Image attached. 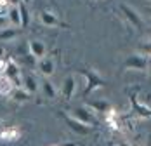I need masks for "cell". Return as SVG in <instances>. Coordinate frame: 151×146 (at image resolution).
<instances>
[{"instance_id": "1", "label": "cell", "mask_w": 151, "mask_h": 146, "mask_svg": "<svg viewBox=\"0 0 151 146\" xmlns=\"http://www.w3.org/2000/svg\"><path fill=\"white\" fill-rule=\"evenodd\" d=\"M80 73L85 77V80H87V85L83 89V98H89V94L94 92V90H97V89H103L106 87V82L104 78L99 75V73L96 72V70H80Z\"/></svg>"}, {"instance_id": "2", "label": "cell", "mask_w": 151, "mask_h": 146, "mask_svg": "<svg viewBox=\"0 0 151 146\" xmlns=\"http://www.w3.org/2000/svg\"><path fill=\"white\" fill-rule=\"evenodd\" d=\"M2 75L5 78H9L14 84V87H23V73H21V68L17 66L16 61H11L9 59L4 64V68H2Z\"/></svg>"}, {"instance_id": "3", "label": "cell", "mask_w": 151, "mask_h": 146, "mask_svg": "<svg viewBox=\"0 0 151 146\" xmlns=\"http://www.w3.org/2000/svg\"><path fill=\"white\" fill-rule=\"evenodd\" d=\"M150 66V59L144 56L142 52L139 54H129L127 59L123 61V68L125 70H137V72H144Z\"/></svg>"}, {"instance_id": "4", "label": "cell", "mask_w": 151, "mask_h": 146, "mask_svg": "<svg viewBox=\"0 0 151 146\" xmlns=\"http://www.w3.org/2000/svg\"><path fill=\"white\" fill-rule=\"evenodd\" d=\"M59 117L66 122V125H68L73 132L80 134V136H87V134H91V131H92L91 125H85V124L78 122L76 118H73L71 115H66V113H63V111H59Z\"/></svg>"}, {"instance_id": "5", "label": "cell", "mask_w": 151, "mask_h": 146, "mask_svg": "<svg viewBox=\"0 0 151 146\" xmlns=\"http://www.w3.org/2000/svg\"><path fill=\"white\" fill-rule=\"evenodd\" d=\"M120 11H122V14H123V17H125L134 28H137V30L142 28V19H141V16L136 12V9H132V7L127 5V4H120Z\"/></svg>"}, {"instance_id": "6", "label": "cell", "mask_w": 151, "mask_h": 146, "mask_svg": "<svg viewBox=\"0 0 151 146\" xmlns=\"http://www.w3.org/2000/svg\"><path fill=\"white\" fill-rule=\"evenodd\" d=\"M130 106H132V111L136 113L137 117L151 118V108L146 106V104H142V103H139V99H137V89H136V92H130Z\"/></svg>"}, {"instance_id": "7", "label": "cell", "mask_w": 151, "mask_h": 146, "mask_svg": "<svg viewBox=\"0 0 151 146\" xmlns=\"http://www.w3.org/2000/svg\"><path fill=\"white\" fill-rule=\"evenodd\" d=\"M70 115H71L73 118H76L78 122L85 124V125H91V124H94V122H96L87 106H78V108H75V110H73Z\"/></svg>"}, {"instance_id": "8", "label": "cell", "mask_w": 151, "mask_h": 146, "mask_svg": "<svg viewBox=\"0 0 151 146\" xmlns=\"http://www.w3.org/2000/svg\"><path fill=\"white\" fill-rule=\"evenodd\" d=\"M21 134L23 131L19 129V127H4L2 131H0V141H5V143H9V141H17V139H21Z\"/></svg>"}, {"instance_id": "9", "label": "cell", "mask_w": 151, "mask_h": 146, "mask_svg": "<svg viewBox=\"0 0 151 146\" xmlns=\"http://www.w3.org/2000/svg\"><path fill=\"white\" fill-rule=\"evenodd\" d=\"M28 49H30L31 56H33V58H37L38 61L45 58L47 47H45L44 42H40V40H30V42H28Z\"/></svg>"}, {"instance_id": "10", "label": "cell", "mask_w": 151, "mask_h": 146, "mask_svg": "<svg viewBox=\"0 0 151 146\" xmlns=\"http://www.w3.org/2000/svg\"><path fill=\"white\" fill-rule=\"evenodd\" d=\"M75 89H76V82H75V77L73 75H68L64 80H63V98L66 101H70L75 94Z\"/></svg>"}, {"instance_id": "11", "label": "cell", "mask_w": 151, "mask_h": 146, "mask_svg": "<svg viewBox=\"0 0 151 146\" xmlns=\"http://www.w3.org/2000/svg\"><path fill=\"white\" fill-rule=\"evenodd\" d=\"M87 106H91L97 113H109L111 111V104L106 99H87Z\"/></svg>"}, {"instance_id": "12", "label": "cell", "mask_w": 151, "mask_h": 146, "mask_svg": "<svg viewBox=\"0 0 151 146\" xmlns=\"http://www.w3.org/2000/svg\"><path fill=\"white\" fill-rule=\"evenodd\" d=\"M37 68L40 70V73H42L44 77H50V75L54 73V59L45 56L44 59H40V61L37 63Z\"/></svg>"}, {"instance_id": "13", "label": "cell", "mask_w": 151, "mask_h": 146, "mask_svg": "<svg viewBox=\"0 0 151 146\" xmlns=\"http://www.w3.org/2000/svg\"><path fill=\"white\" fill-rule=\"evenodd\" d=\"M40 21H42L44 26H49V28H52V26H61V25H63L59 19L56 17V14H52V12H49V11H42V12H40Z\"/></svg>"}, {"instance_id": "14", "label": "cell", "mask_w": 151, "mask_h": 146, "mask_svg": "<svg viewBox=\"0 0 151 146\" xmlns=\"http://www.w3.org/2000/svg\"><path fill=\"white\" fill-rule=\"evenodd\" d=\"M23 89H24L26 92H30L31 96L38 90V82L35 80V77H33V75H28V73H24V75H23Z\"/></svg>"}, {"instance_id": "15", "label": "cell", "mask_w": 151, "mask_h": 146, "mask_svg": "<svg viewBox=\"0 0 151 146\" xmlns=\"http://www.w3.org/2000/svg\"><path fill=\"white\" fill-rule=\"evenodd\" d=\"M7 17H9V21H11V25L14 28H21V11H19V5H11L9 12H7Z\"/></svg>"}, {"instance_id": "16", "label": "cell", "mask_w": 151, "mask_h": 146, "mask_svg": "<svg viewBox=\"0 0 151 146\" xmlns=\"http://www.w3.org/2000/svg\"><path fill=\"white\" fill-rule=\"evenodd\" d=\"M42 92H44V96L47 99H56V96H58V90L54 87V84L50 80H47V78L42 82Z\"/></svg>"}, {"instance_id": "17", "label": "cell", "mask_w": 151, "mask_h": 146, "mask_svg": "<svg viewBox=\"0 0 151 146\" xmlns=\"http://www.w3.org/2000/svg\"><path fill=\"white\" fill-rule=\"evenodd\" d=\"M11 98H12L14 101H17V103H26V101H30L31 94L26 92L23 87H16L14 90H12V94H11Z\"/></svg>"}, {"instance_id": "18", "label": "cell", "mask_w": 151, "mask_h": 146, "mask_svg": "<svg viewBox=\"0 0 151 146\" xmlns=\"http://www.w3.org/2000/svg\"><path fill=\"white\" fill-rule=\"evenodd\" d=\"M21 33V28H14V26H9L5 30H0V40H14L16 37Z\"/></svg>"}, {"instance_id": "19", "label": "cell", "mask_w": 151, "mask_h": 146, "mask_svg": "<svg viewBox=\"0 0 151 146\" xmlns=\"http://www.w3.org/2000/svg\"><path fill=\"white\" fill-rule=\"evenodd\" d=\"M14 84L9 80V78H5L4 75L0 77V94H4V96H7V94H12V90H14Z\"/></svg>"}, {"instance_id": "20", "label": "cell", "mask_w": 151, "mask_h": 146, "mask_svg": "<svg viewBox=\"0 0 151 146\" xmlns=\"http://www.w3.org/2000/svg\"><path fill=\"white\" fill-rule=\"evenodd\" d=\"M19 11H21V28H26L28 23H30V14H28V9H26V4H21Z\"/></svg>"}, {"instance_id": "21", "label": "cell", "mask_w": 151, "mask_h": 146, "mask_svg": "<svg viewBox=\"0 0 151 146\" xmlns=\"http://www.w3.org/2000/svg\"><path fill=\"white\" fill-rule=\"evenodd\" d=\"M11 26V21H9V17L7 16H0V30H5Z\"/></svg>"}, {"instance_id": "22", "label": "cell", "mask_w": 151, "mask_h": 146, "mask_svg": "<svg viewBox=\"0 0 151 146\" xmlns=\"http://www.w3.org/2000/svg\"><path fill=\"white\" fill-rule=\"evenodd\" d=\"M141 51H142V54L144 56H151V44H146L141 47Z\"/></svg>"}, {"instance_id": "23", "label": "cell", "mask_w": 151, "mask_h": 146, "mask_svg": "<svg viewBox=\"0 0 151 146\" xmlns=\"http://www.w3.org/2000/svg\"><path fill=\"white\" fill-rule=\"evenodd\" d=\"M9 5H21L23 4V0H5Z\"/></svg>"}, {"instance_id": "24", "label": "cell", "mask_w": 151, "mask_h": 146, "mask_svg": "<svg viewBox=\"0 0 151 146\" xmlns=\"http://www.w3.org/2000/svg\"><path fill=\"white\" fill-rule=\"evenodd\" d=\"M56 146H76L75 143H68V145H56Z\"/></svg>"}, {"instance_id": "25", "label": "cell", "mask_w": 151, "mask_h": 146, "mask_svg": "<svg viewBox=\"0 0 151 146\" xmlns=\"http://www.w3.org/2000/svg\"><path fill=\"white\" fill-rule=\"evenodd\" d=\"M146 12H148V14L151 16V5H150V7H146Z\"/></svg>"}, {"instance_id": "26", "label": "cell", "mask_w": 151, "mask_h": 146, "mask_svg": "<svg viewBox=\"0 0 151 146\" xmlns=\"http://www.w3.org/2000/svg\"><path fill=\"white\" fill-rule=\"evenodd\" d=\"M116 146H129V145H127V143H123V141H122V143H118V145H116Z\"/></svg>"}, {"instance_id": "27", "label": "cell", "mask_w": 151, "mask_h": 146, "mask_svg": "<svg viewBox=\"0 0 151 146\" xmlns=\"http://www.w3.org/2000/svg\"><path fill=\"white\" fill-rule=\"evenodd\" d=\"M28 2H30V0H23V4H28Z\"/></svg>"}, {"instance_id": "28", "label": "cell", "mask_w": 151, "mask_h": 146, "mask_svg": "<svg viewBox=\"0 0 151 146\" xmlns=\"http://www.w3.org/2000/svg\"><path fill=\"white\" fill-rule=\"evenodd\" d=\"M150 75H151V63H150Z\"/></svg>"}]
</instances>
